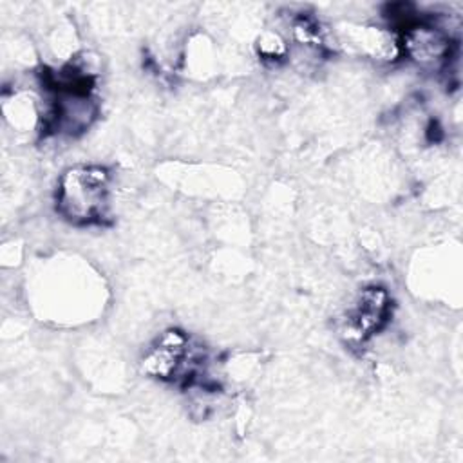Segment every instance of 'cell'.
<instances>
[{
  "mask_svg": "<svg viewBox=\"0 0 463 463\" xmlns=\"http://www.w3.org/2000/svg\"><path fill=\"white\" fill-rule=\"evenodd\" d=\"M109 172L101 166L69 168L58 184V212L74 224H96L107 215Z\"/></svg>",
  "mask_w": 463,
  "mask_h": 463,
  "instance_id": "cell-1",
  "label": "cell"
}]
</instances>
